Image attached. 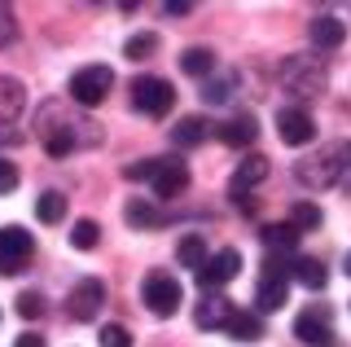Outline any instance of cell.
<instances>
[{"label":"cell","mask_w":351,"mask_h":347,"mask_svg":"<svg viewBox=\"0 0 351 347\" xmlns=\"http://www.w3.org/2000/svg\"><path fill=\"white\" fill-rule=\"evenodd\" d=\"M180 303H184V290L171 273H149L145 277V308L154 317H176Z\"/></svg>","instance_id":"5b68a950"},{"label":"cell","mask_w":351,"mask_h":347,"mask_svg":"<svg viewBox=\"0 0 351 347\" xmlns=\"http://www.w3.org/2000/svg\"><path fill=\"white\" fill-rule=\"evenodd\" d=\"M343 273H347V277H351V251H347V259H343Z\"/></svg>","instance_id":"d590c367"},{"label":"cell","mask_w":351,"mask_h":347,"mask_svg":"<svg viewBox=\"0 0 351 347\" xmlns=\"http://www.w3.org/2000/svg\"><path fill=\"white\" fill-rule=\"evenodd\" d=\"M22 106H27V93H22V84L14 75H0V123H14L22 115Z\"/></svg>","instance_id":"2e32d148"},{"label":"cell","mask_w":351,"mask_h":347,"mask_svg":"<svg viewBox=\"0 0 351 347\" xmlns=\"http://www.w3.org/2000/svg\"><path fill=\"white\" fill-rule=\"evenodd\" d=\"M290 277L299 281V286H307V290H325V281H329V273H325V264H321V259H312V255L294 259Z\"/></svg>","instance_id":"44dd1931"},{"label":"cell","mask_w":351,"mask_h":347,"mask_svg":"<svg viewBox=\"0 0 351 347\" xmlns=\"http://www.w3.org/2000/svg\"><path fill=\"white\" fill-rule=\"evenodd\" d=\"M281 80H285V88L299 93V97H316L325 88V71L316 67L312 58H285L281 62Z\"/></svg>","instance_id":"8992f818"},{"label":"cell","mask_w":351,"mask_h":347,"mask_svg":"<svg viewBox=\"0 0 351 347\" xmlns=\"http://www.w3.org/2000/svg\"><path fill=\"white\" fill-rule=\"evenodd\" d=\"M263 176H268V158H263V154H246V158L237 163V171H233V180H228V189H233V198H241V193L255 189Z\"/></svg>","instance_id":"5bb4252c"},{"label":"cell","mask_w":351,"mask_h":347,"mask_svg":"<svg viewBox=\"0 0 351 347\" xmlns=\"http://www.w3.org/2000/svg\"><path fill=\"white\" fill-rule=\"evenodd\" d=\"M206 136H211V123H206L202 115H184L180 123L171 128V141H176L180 149H193V145H202Z\"/></svg>","instance_id":"9a60e30c"},{"label":"cell","mask_w":351,"mask_h":347,"mask_svg":"<svg viewBox=\"0 0 351 347\" xmlns=\"http://www.w3.org/2000/svg\"><path fill=\"white\" fill-rule=\"evenodd\" d=\"M14 347H49V343H44L40 334H18V343H14Z\"/></svg>","instance_id":"e575fe53"},{"label":"cell","mask_w":351,"mask_h":347,"mask_svg":"<svg viewBox=\"0 0 351 347\" xmlns=\"http://www.w3.org/2000/svg\"><path fill=\"white\" fill-rule=\"evenodd\" d=\"M277 132H281L285 145H307V141L316 136V123L299 106H285V110H277Z\"/></svg>","instance_id":"8fae6325"},{"label":"cell","mask_w":351,"mask_h":347,"mask_svg":"<svg viewBox=\"0 0 351 347\" xmlns=\"http://www.w3.org/2000/svg\"><path fill=\"white\" fill-rule=\"evenodd\" d=\"M158 49V36H154V31H141V36H132L128 45H123V53L132 62H141V58H149V53Z\"/></svg>","instance_id":"83f0119b"},{"label":"cell","mask_w":351,"mask_h":347,"mask_svg":"<svg viewBox=\"0 0 351 347\" xmlns=\"http://www.w3.org/2000/svg\"><path fill=\"white\" fill-rule=\"evenodd\" d=\"M294 334L307 347H334V330H329V312L325 308H307L294 317Z\"/></svg>","instance_id":"30bf717a"},{"label":"cell","mask_w":351,"mask_h":347,"mask_svg":"<svg viewBox=\"0 0 351 347\" xmlns=\"http://www.w3.org/2000/svg\"><path fill=\"white\" fill-rule=\"evenodd\" d=\"M101 347H132V334L123 325H106L101 330Z\"/></svg>","instance_id":"1f68e13d"},{"label":"cell","mask_w":351,"mask_h":347,"mask_svg":"<svg viewBox=\"0 0 351 347\" xmlns=\"http://www.w3.org/2000/svg\"><path fill=\"white\" fill-rule=\"evenodd\" d=\"M154 193L158 198H176V193L189 189V167H184L180 158H158V171H154Z\"/></svg>","instance_id":"7c38bea8"},{"label":"cell","mask_w":351,"mask_h":347,"mask_svg":"<svg viewBox=\"0 0 351 347\" xmlns=\"http://www.w3.org/2000/svg\"><path fill=\"white\" fill-rule=\"evenodd\" d=\"M285 295H290V268L277 264V259H268L263 264V277H259V290H255V303H259V312H277Z\"/></svg>","instance_id":"52a82bcc"},{"label":"cell","mask_w":351,"mask_h":347,"mask_svg":"<svg viewBox=\"0 0 351 347\" xmlns=\"http://www.w3.org/2000/svg\"><path fill=\"white\" fill-rule=\"evenodd\" d=\"M224 334L233 343H259L263 339V321L255 317V312H233L228 325H224Z\"/></svg>","instance_id":"ac0fdd59"},{"label":"cell","mask_w":351,"mask_h":347,"mask_svg":"<svg viewBox=\"0 0 351 347\" xmlns=\"http://www.w3.org/2000/svg\"><path fill=\"white\" fill-rule=\"evenodd\" d=\"M299 229H294V224L290 220H285V224H268V229H263V242H268L272 246V251H294V246H299Z\"/></svg>","instance_id":"cb8c5ba5"},{"label":"cell","mask_w":351,"mask_h":347,"mask_svg":"<svg viewBox=\"0 0 351 347\" xmlns=\"http://www.w3.org/2000/svg\"><path fill=\"white\" fill-rule=\"evenodd\" d=\"M180 71L193 75V80H211V75H215V53L202 49V45L184 49V53H180Z\"/></svg>","instance_id":"ffe728a7"},{"label":"cell","mask_w":351,"mask_h":347,"mask_svg":"<svg viewBox=\"0 0 351 347\" xmlns=\"http://www.w3.org/2000/svg\"><path fill=\"white\" fill-rule=\"evenodd\" d=\"M237 268H241V255L233 246H224V251L206 255V264L197 268V281H202V290H219V286H228V281L237 277Z\"/></svg>","instance_id":"9c48e42d"},{"label":"cell","mask_w":351,"mask_h":347,"mask_svg":"<svg viewBox=\"0 0 351 347\" xmlns=\"http://www.w3.org/2000/svg\"><path fill=\"white\" fill-rule=\"evenodd\" d=\"M18 189V167L9 158H0V193H14Z\"/></svg>","instance_id":"d6a6232c"},{"label":"cell","mask_w":351,"mask_h":347,"mask_svg":"<svg viewBox=\"0 0 351 347\" xmlns=\"http://www.w3.org/2000/svg\"><path fill=\"white\" fill-rule=\"evenodd\" d=\"M343 40H347V23H338L334 14H321L312 23V45L316 49H338Z\"/></svg>","instance_id":"d6986e66"},{"label":"cell","mask_w":351,"mask_h":347,"mask_svg":"<svg viewBox=\"0 0 351 347\" xmlns=\"http://www.w3.org/2000/svg\"><path fill=\"white\" fill-rule=\"evenodd\" d=\"M255 136H259V123L250 115H237V119H228V123L219 128V141H224V145H233V149H246Z\"/></svg>","instance_id":"e0dca14e"},{"label":"cell","mask_w":351,"mask_h":347,"mask_svg":"<svg viewBox=\"0 0 351 347\" xmlns=\"http://www.w3.org/2000/svg\"><path fill=\"white\" fill-rule=\"evenodd\" d=\"M228 97H233V80H228V75H224V80H206V88H202L206 106H224Z\"/></svg>","instance_id":"f1b7e54d"},{"label":"cell","mask_w":351,"mask_h":347,"mask_svg":"<svg viewBox=\"0 0 351 347\" xmlns=\"http://www.w3.org/2000/svg\"><path fill=\"white\" fill-rule=\"evenodd\" d=\"M101 303H106V281L84 277L80 286L66 295V317H71V321H93L97 312H101Z\"/></svg>","instance_id":"ba28073f"},{"label":"cell","mask_w":351,"mask_h":347,"mask_svg":"<svg viewBox=\"0 0 351 347\" xmlns=\"http://www.w3.org/2000/svg\"><path fill=\"white\" fill-rule=\"evenodd\" d=\"M351 167V141H329L316 154H307L294 163V180L303 189H329L343 180V171Z\"/></svg>","instance_id":"6da1fadb"},{"label":"cell","mask_w":351,"mask_h":347,"mask_svg":"<svg viewBox=\"0 0 351 347\" xmlns=\"http://www.w3.org/2000/svg\"><path fill=\"white\" fill-rule=\"evenodd\" d=\"M110 88H114V71L110 67H84L71 75V101L84 106V110H93V106H101Z\"/></svg>","instance_id":"7a4b0ae2"},{"label":"cell","mask_w":351,"mask_h":347,"mask_svg":"<svg viewBox=\"0 0 351 347\" xmlns=\"http://www.w3.org/2000/svg\"><path fill=\"white\" fill-rule=\"evenodd\" d=\"M14 36H18V27H14V9L0 5V45H9Z\"/></svg>","instance_id":"836d02e7"},{"label":"cell","mask_w":351,"mask_h":347,"mask_svg":"<svg viewBox=\"0 0 351 347\" xmlns=\"http://www.w3.org/2000/svg\"><path fill=\"white\" fill-rule=\"evenodd\" d=\"M31 251H36V242H31L27 229H18V224H5L0 229V273L14 277L22 268L31 264Z\"/></svg>","instance_id":"277c9868"},{"label":"cell","mask_w":351,"mask_h":347,"mask_svg":"<svg viewBox=\"0 0 351 347\" xmlns=\"http://www.w3.org/2000/svg\"><path fill=\"white\" fill-rule=\"evenodd\" d=\"M36 215H40V224H58L62 215H66V198H62L58 189L40 193V198H36Z\"/></svg>","instance_id":"d4e9b609"},{"label":"cell","mask_w":351,"mask_h":347,"mask_svg":"<svg viewBox=\"0 0 351 347\" xmlns=\"http://www.w3.org/2000/svg\"><path fill=\"white\" fill-rule=\"evenodd\" d=\"M228 317H233V303H228L219 290H206L202 303L193 308V321H197V330H224Z\"/></svg>","instance_id":"4fadbf2b"},{"label":"cell","mask_w":351,"mask_h":347,"mask_svg":"<svg viewBox=\"0 0 351 347\" xmlns=\"http://www.w3.org/2000/svg\"><path fill=\"white\" fill-rule=\"evenodd\" d=\"M123 220L132 229H154V224H162V215H158V207H154L149 198H132L123 207Z\"/></svg>","instance_id":"7402d4cb"},{"label":"cell","mask_w":351,"mask_h":347,"mask_svg":"<svg viewBox=\"0 0 351 347\" xmlns=\"http://www.w3.org/2000/svg\"><path fill=\"white\" fill-rule=\"evenodd\" d=\"M97 233H101V229H97V220H75L71 224V246H75V251H93Z\"/></svg>","instance_id":"4316f807"},{"label":"cell","mask_w":351,"mask_h":347,"mask_svg":"<svg viewBox=\"0 0 351 347\" xmlns=\"http://www.w3.org/2000/svg\"><path fill=\"white\" fill-rule=\"evenodd\" d=\"M321 220H325V215H321V207H316V202H294L290 224H294L299 233H316V229H321Z\"/></svg>","instance_id":"484cf974"},{"label":"cell","mask_w":351,"mask_h":347,"mask_svg":"<svg viewBox=\"0 0 351 347\" xmlns=\"http://www.w3.org/2000/svg\"><path fill=\"white\" fill-rule=\"evenodd\" d=\"M176 259H180V268H193V273H197V268L206 264V242L197 233H184L180 246H176Z\"/></svg>","instance_id":"603a6c76"},{"label":"cell","mask_w":351,"mask_h":347,"mask_svg":"<svg viewBox=\"0 0 351 347\" xmlns=\"http://www.w3.org/2000/svg\"><path fill=\"white\" fill-rule=\"evenodd\" d=\"M132 101H136L141 115L162 119V115L176 106V88H171L167 80H158V75H141V80L132 84Z\"/></svg>","instance_id":"3957f363"},{"label":"cell","mask_w":351,"mask_h":347,"mask_svg":"<svg viewBox=\"0 0 351 347\" xmlns=\"http://www.w3.org/2000/svg\"><path fill=\"white\" fill-rule=\"evenodd\" d=\"M18 312H22L27 321L44 317V295H40V290H22V295H18Z\"/></svg>","instance_id":"f546056e"},{"label":"cell","mask_w":351,"mask_h":347,"mask_svg":"<svg viewBox=\"0 0 351 347\" xmlns=\"http://www.w3.org/2000/svg\"><path fill=\"white\" fill-rule=\"evenodd\" d=\"M154 171H158V158H141L132 167H123V176L128 180H154Z\"/></svg>","instance_id":"4dcf8cb0"}]
</instances>
